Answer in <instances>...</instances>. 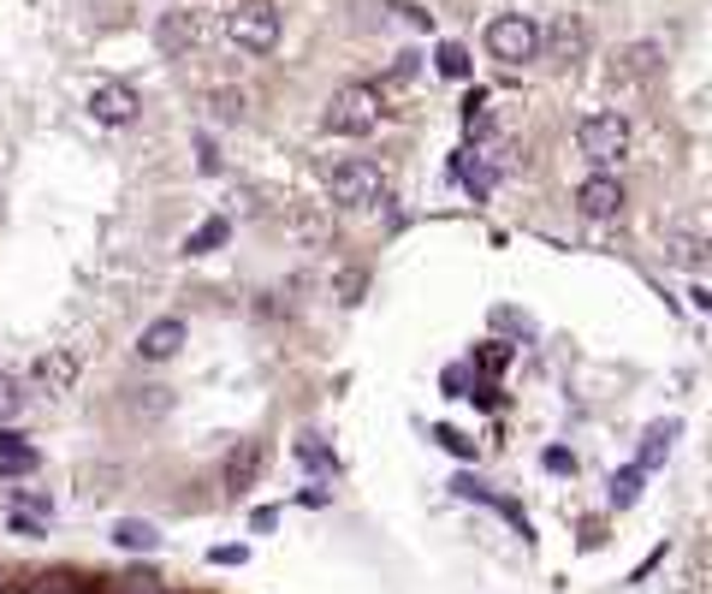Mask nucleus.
Wrapping results in <instances>:
<instances>
[{"label": "nucleus", "instance_id": "23", "mask_svg": "<svg viewBox=\"0 0 712 594\" xmlns=\"http://www.w3.org/2000/svg\"><path fill=\"white\" fill-rule=\"evenodd\" d=\"M113 541H119V547L149 553V547H155V529H149V523H119V529H113Z\"/></svg>", "mask_w": 712, "mask_h": 594}, {"label": "nucleus", "instance_id": "27", "mask_svg": "<svg viewBox=\"0 0 712 594\" xmlns=\"http://www.w3.org/2000/svg\"><path fill=\"white\" fill-rule=\"evenodd\" d=\"M30 594H78V589H72V577H36Z\"/></svg>", "mask_w": 712, "mask_h": 594}, {"label": "nucleus", "instance_id": "28", "mask_svg": "<svg viewBox=\"0 0 712 594\" xmlns=\"http://www.w3.org/2000/svg\"><path fill=\"white\" fill-rule=\"evenodd\" d=\"M119 594H161V589H155V577L149 571H137V577H125L119 583Z\"/></svg>", "mask_w": 712, "mask_h": 594}, {"label": "nucleus", "instance_id": "6", "mask_svg": "<svg viewBox=\"0 0 712 594\" xmlns=\"http://www.w3.org/2000/svg\"><path fill=\"white\" fill-rule=\"evenodd\" d=\"M541 48H546V60H552V66H564V72L582 66V60H588V48H594L582 12H558V18L541 30Z\"/></svg>", "mask_w": 712, "mask_h": 594}, {"label": "nucleus", "instance_id": "3", "mask_svg": "<svg viewBox=\"0 0 712 594\" xmlns=\"http://www.w3.org/2000/svg\"><path fill=\"white\" fill-rule=\"evenodd\" d=\"M327 131L333 137H363V131H374V119H380V90L374 84H345V90H333V101H327Z\"/></svg>", "mask_w": 712, "mask_h": 594}, {"label": "nucleus", "instance_id": "25", "mask_svg": "<svg viewBox=\"0 0 712 594\" xmlns=\"http://www.w3.org/2000/svg\"><path fill=\"white\" fill-rule=\"evenodd\" d=\"M505 363H511V345L499 339V345H487V351H481V363H475V369H481V375H505Z\"/></svg>", "mask_w": 712, "mask_h": 594}, {"label": "nucleus", "instance_id": "18", "mask_svg": "<svg viewBox=\"0 0 712 594\" xmlns=\"http://www.w3.org/2000/svg\"><path fill=\"white\" fill-rule=\"evenodd\" d=\"M623 72H630V78H653V72H659V42L623 48Z\"/></svg>", "mask_w": 712, "mask_h": 594}, {"label": "nucleus", "instance_id": "1", "mask_svg": "<svg viewBox=\"0 0 712 594\" xmlns=\"http://www.w3.org/2000/svg\"><path fill=\"white\" fill-rule=\"evenodd\" d=\"M327 191H333L339 208H374V202L386 197V173H380V161L351 155V161H339V167L327 173Z\"/></svg>", "mask_w": 712, "mask_h": 594}, {"label": "nucleus", "instance_id": "8", "mask_svg": "<svg viewBox=\"0 0 712 594\" xmlns=\"http://www.w3.org/2000/svg\"><path fill=\"white\" fill-rule=\"evenodd\" d=\"M623 202H630V191H623V179H612V173H588L576 191V208L588 214V220H618Z\"/></svg>", "mask_w": 712, "mask_h": 594}, {"label": "nucleus", "instance_id": "24", "mask_svg": "<svg viewBox=\"0 0 712 594\" xmlns=\"http://www.w3.org/2000/svg\"><path fill=\"white\" fill-rule=\"evenodd\" d=\"M445 393H452V399H475V369H469V363L445 369Z\"/></svg>", "mask_w": 712, "mask_h": 594}, {"label": "nucleus", "instance_id": "29", "mask_svg": "<svg viewBox=\"0 0 712 594\" xmlns=\"http://www.w3.org/2000/svg\"><path fill=\"white\" fill-rule=\"evenodd\" d=\"M196 155H202V173H220V149H214L208 137H196Z\"/></svg>", "mask_w": 712, "mask_h": 594}, {"label": "nucleus", "instance_id": "2", "mask_svg": "<svg viewBox=\"0 0 712 594\" xmlns=\"http://www.w3.org/2000/svg\"><path fill=\"white\" fill-rule=\"evenodd\" d=\"M576 149L594 161V167L630 161V119H623V113H588V119L576 125Z\"/></svg>", "mask_w": 712, "mask_h": 594}, {"label": "nucleus", "instance_id": "17", "mask_svg": "<svg viewBox=\"0 0 712 594\" xmlns=\"http://www.w3.org/2000/svg\"><path fill=\"white\" fill-rule=\"evenodd\" d=\"M707 256H712L707 238H695V232H671V262H677V268H701Z\"/></svg>", "mask_w": 712, "mask_h": 594}, {"label": "nucleus", "instance_id": "15", "mask_svg": "<svg viewBox=\"0 0 712 594\" xmlns=\"http://www.w3.org/2000/svg\"><path fill=\"white\" fill-rule=\"evenodd\" d=\"M226 238H232V226H226V220H220V214H214V220H202V226H196V232H190V238H185V256H208V250H220V244H226Z\"/></svg>", "mask_w": 712, "mask_h": 594}, {"label": "nucleus", "instance_id": "10", "mask_svg": "<svg viewBox=\"0 0 712 594\" xmlns=\"http://www.w3.org/2000/svg\"><path fill=\"white\" fill-rule=\"evenodd\" d=\"M178 351H185V321H178V315L149 321L143 339H137V357H143V363H167V357H178Z\"/></svg>", "mask_w": 712, "mask_h": 594}, {"label": "nucleus", "instance_id": "22", "mask_svg": "<svg viewBox=\"0 0 712 594\" xmlns=\"http://www.w3.org/2000/svg\"><path fill=\"white\" fill-rule=\"evenodd\" d=\"M18 410H24V381H18V375H7V369H0V422H12Z\"/></svg>", "mask_w": 712, "mask_h": 594}, {"label": "nucleus", "instance_id": "11", "mask_svg": "<svg viewBox=\"0 0 712 594\" xmlns=\"http://www.w3.org/2000/svg\"><path fill=\"white\" fill-rule=\"evenodd\" d=\"M30 381L42 387L48 399L72 393V387H78V357H72V351H42V357H36V369H30Z\"/></svg>", "mask_w": 712, "mask_h": 594}, {"label": "nucleus", "instance_id": "13", "mask_svg": "<svg viewBox=\"0 0 712 594\" xmlns=\"http://www.w3.org/2000/svg\"><path fill=\"white\" fill-rule=\"evenodd\" d=\"M493 161H499V155H481V149H457V155H452V179L463 185L469 197H487V191H493Z\"/></svg>", "mask_w": 712, "mask_h": 594}, {"label": "nucleus", "instance_id": "9", "mask_svg": "<svg viewBox=\"0 0 712 594\" xmlns=\"http://www.w3.org/2000/svg\"><path fill=\"white\" fill-rule=\"evenodd\" d=\"M89 113H96L101 125H131L137 113H143V96H137L131 84H101V90L89 96Z\"/></svg>", "mask_w": 712, "mask_h": 594}, {"label": "nucleus", "instance_id": "21", "mask_svg": "<svg viewBox=\"0 0 712 594\" xmlns=\"http://www.w3.org/2000/svg\"><path fill=\"white\" fill-rule=\"evenodd\" d=\"M434 66L445 72V78H469V48H463V42H440Z\"/></svg>", "mask_w": 712, "mask_h": 594}, {"label": "nucleus", "instance_id": "12", "mask_svg": "<svg viewBox=\"0 0 712 594\" xmlns=\"http://www.w3.org/2000/svg\"><path fill=\"white\" fill-rule=\"evenodd\" d=\"M256 476H262V440H238L232 458H226V494L244 500L256 488Z\"/></svg>", "mask_w": 712, "mask_h": 594}, {"label": "nucleus", "instance_id": "4", "mask_svg": "<svg viewBox=\"0 0 712 594\" xmlns=\"http://www.w3.org/2000/svg\"><path fill=\"white\" fill-rule=\"evenodd\" d=\"M487 54L505 60V66H529V60L541 54V24L523 18V12H499V18L487 24Z\"/></svg>", "mask_w": 712, "mask_h": 594}, {"label": "nucleus", "instance_id": "16", "mask_svg": "<svg viewBox=\"0 0 712 594\" xmlns=\"http://www.w3.org/2000/svg\"><path fill=\"white\" fill-rule=\"evenodd\" d=\"M0 470H7V476H18V470H36V452L24 446V434H12V428L0 434Z\"/></svg>", "mask_w": 712, "mask_h": 594}, {"label": "nucleus", "instance_id": "7", "mask_svg": "<svg viewBox=\"0 0 712 594\" xmlns=\"http://www.w3.org/2000/svg\"><path fill=\"white\" fill-rule=\"evenodd\" d=\"M202 36H208V18H202L196 7H173V12H161V24H155V48L167 60H185Z\"/></svg>", "mask_w": 712, "mask_h": 594}, {"label": "nucleus", "instance_id": "5", "mask_svg": "<svg viewBox=\"0 0 712 594\" xmlns=\"http://www.w3.org/2000/svg\"><path fill=\"white\" fill-rule=\"evenodd\" d=\"M226 36H232L244 54H267L279 42V12L274 0H244V7L226 12Z\"/></svg>", "mask_w": 712, "mask_h": 594}, {"label": "nucleus", "instance_id": "30", "mask_svg": "<svg viewBox=\"0 0 712 594\" xmlns=\"http://www.w3.org/2000/svg\"><path fill=\"white\" fill-rule=\"evenodd\" d=\"M339 292H345V303H356V292H363V274L345 268V274H339Z\"/></svg>", "mask_w": 712, "mask_h": 594}, {"label": "nucleus", "instance_id": "14", "mask_svg": "<svg viewBox=\"0 0 712 594\" xmlns=\"http://www.w3.org/2000/svg\"><path fill=\"white\" fill-rule=\"evenodd\" d=\"M671 440H677V422H653V428H647V446H641V458H635V464H641V470H659V464L671 458Z\"/></svg>", "mask_w": 712, "mask_h": 594}, {"label": "nucleus", "instance_id": "20", "mask_svg": "<svg viewBox=\"0 0 712 594\" xmlns=\"http://www.w3.org/2000/svg\"><path fill=\"white\" fill-rule=\"evenodd\" d=\"M208 113H214L220 125H238V119H244V90H232V84H226V90H214V96H208Z\"/></svg>", "mask_w": 712, "mask_h": 594}, {"label": "nucleus", "instance_id": "26", "mask_svg": "<svg viewBox=\"0 0 712 594\" xmlns=\"http://www.w3.org/2000/svg\"><path fill=\"white\" fill-rule=\"evenodd\" d=\"M463 125H469V137H481V131H487V96H469Z\"/></svg>", "mask_w": 712, "mask_h": 594}, {"label": "nucleus", "instance_id": "19", "mask_svg": "<svg viewBox=\"0 0 712 594\" xmlns=\"http://www.w3.org/2000/svg\"><path fill=\"white\" fill-rule=\"evenodd\" d=\"M641 482H647V470H641V464H630V470H618V476H612V505H618V511H623V505H635V500H641Z\"/></svg>", "mask_w": 712, "mask_h": 594}]
</instances>
